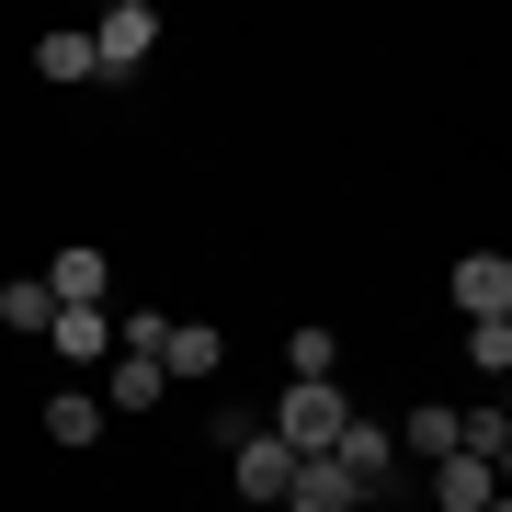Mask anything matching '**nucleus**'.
<instances>
[{"mask_svg": "<svg viewBox=\"0 0 512 512\" xmlns=\"http://www.w3.org/2000/svg\"><path fill=\"white\" fill-rule=\"evenodd\" d=\"M342 421H353V399H342V376H330V387H285V399L262 410V433H274L285 456H330Z\"/></svg>", "mask_w": 512, "mask_h": 512, "instance_id": "nucleus-1", "label": "nucleus"}, {"mask_svg": "<svg viewBox=\"0 0 512 512\" xmlns=\"http://www.w3.org/2000/svg\"><path fill=\"white\" fill-rule=\"evenodd\" d=\"M80 35H92V69H148V46H160V12H148V0H114L103 23H80Z\"/></svg>", "mask_w": 512, "mask_h": 512, "instance_id": "nucleus-2", "label": "nucleus"}, {"mask_svg": "<svg viewBox=\"0 0 512 512\" xmlns=\"http://www.w3.org/2000/svg\"><path fill=\"white\" fill-rule=\"evenodd\" d=\"M35 285L57 296V308H114V262L92 251V239H69V251H57V262H46Z\"/></svg>", "mask_w": 512, "mask_h": 512, "instance_id": "nucleus-3", "label": "nucleus"}, {"mask_svg": "<svg viewBox=\"0 0 512 512\" xmlns=\"http://www.w3.org/2000/svg\"><path fill=\"white\" fill-rule=\"evenodd\" d=\"M228 478H239V501H285V478H296V456H285L274 433H262V421H251V433L228 444Z\"/></svg>", "mask_w": 512, "mask_h": 512, "instance_id": "nucleus-4", "label": "nucleus"}, {"mask_svg": "<svg viewBox=\"0 0 512 512\" xmlns=\"http://www.w3.org/2000/svg\"><path fill=\"white\" fill-rule=\"evenodd\" d=\"M365 490H353V467L342 456H296V478H285V512H353Z\"/></svg>", "mask_w": 512, "mask_h": 512, "instance_id": "nucleus-5", "label": "nucleus"}, {"mask_svg": "<svg viewBox=\"0 0 512 512\" xmlns=\"http://www.w3.org/2000/svg\"><path fill=\"white\" fill-rule=\"evenodd\" d=\"M228 365V330H205V319H171V342H160V376L171 387H194V376H217Z\"/></svg>", "mask_w": 512, "mask_h": 512, "instance_id": "nucleus-6", "label": "nucleus"}, {"mask_svg": "<svg viewBox=\"0 0 512 512\" xmlns=\"http://www.w3.org/2000/svg\"><path fill=\"white\" fill-rule=\"evenodd\" d=\"M46 353H57V365H103V353H114V308H57L46 319Z\"/></svg>", "mask_w": 512, "mask_h": 512, "instance_id": "nucleus-7", "label": "nucleus"}, {"mask_svg": "<svg viewBox=\"0 0 512 512\" xmlns=\"http://www.w3.org/2000/svg\"><path fill=\"white\" fill-rule=\"evenodd\" d=\"M456 308H467V319H512V262H501V251H467V262H456Z\"/></svg>", "mask_w": 512, "mask_h": 512, "instance_id": "nucleus-8", "label": "nucleus"}, {"mask_svg": "<svg viewBox=\"0 0 512 512\" xmlns=\"http://www.w3.org/2000/svg\"><path fill=\"white\" fill-rule=\"evenodd\" d=\"M456 456H478L490 478L512 467V410H501V399H467V410H456Z\"/></svg>", "mask_w": 512, "mask_h": 512, "instance_id": "nucleus-9", "label": "nucleus"}, {"mask_svg": "<svg viewBox=\"0 0 512 512\" xmlns=\"http://www.w3.org/2000/svg\"><path fill=\"white\" fill-rule=\"evenodd\" d=\"M103 399H92V387H57V399H46V444H69V456H80V444H103Z\"/></svg>", "mask_w": 512, "mask_h": 512, "instance_id": "nucleus-10", "label": "nucleus"}, {"mask_svg": "<svg viewBox=\"0 0 512 512\" xmlns=\"http://www.w3.org/2000/svg\"><path fill=\"white\" fill-rule=\"evenodd\" d=\"M330 376H342V342H330L319 319H296L285 330V387H330Z\"/></svg>", "mask_w": 512, "mask_h": 512, "instance_id": "nucleus-11", "label": "nucleus"}, {"mask_svg": "<svg viewBox=\"0 0 512 512\" xmlns=\"http://www.w3.org/2000/svg\"><path fill=\"white\" fill-rule=\"evenodd\" d=\"M433 501H444V512H490V501H501V478L478 467V456H433Z\"/></svg>", "mask_w": 512, "mask_h": 512, "instance_id": "nucleus-12", "label": "nucleus"}, {"mask_svg": "<svg viewBox=\"0 0 512 512\" xmlns=\"http://www.w3.org/2000/svg\"><path fill=\"white\" fill-rule=\"evenodd\" d=\"M103 410H160L171 399V376H160V353H126V365H114V387H92Z\"/></svg>", "mask_w": 512, "mask_h": 512, "instance_id": "nucleus-13", "label": "nucleus"}, {"mask_svg": "<svg viewBox=\"0 0 512 512\" xmlns=\"http://www.w3.org/2000/svg\"><path fill=\"white\" fill-rule=\"evenodd\" d=\"M46 319H57V296H46L35 274H12V285H0V330H23V342H35Z\"/></svg>", "mask_w": 512, "mask_h": 512, "instance_id": "nucleus-14", "label": "nucleus"}, {"mask_svg": "<svg viewBox=\"0 0 512 512\" xmlns=\"http://www.w3.org/2000/svg\"><path fill=\"white\" fill-rule=\"evenodd\" d=\"M35 80H103L92 69V35H35Z\"/></svg>", "mask_w": 512, "mask_h": 512, "instance_id": "nucleus-15", "label": "nucleus"}, {"mask_svg": "<svg viewBox=\"0 0 512 512\" xmlns=\"http://www.w3.org/2000/svg\"><path fill=\"white\" fill-rule=\"evenodd\" d=\"M467 365L490 376V387L512 376V319H467Z\"/></svg>", "mask_w": 512, "mask_h": 512, "instance_id": "nucleus-16", "label": "nucleus"}, {"mask_svg": "<svg viewBox=\"0 0 512 512\" xmlns=\"http://www.w3.org/2000/svg\"><path fill=\"white\" fill-rule=\"evenodd\" d=\"M171 342V308H114V353H160Z\"/></svg>", "mask_w": 512, "mask_h": 512, "instance_id": "nucleus-17", "label": "nucleus"}, {"mask_svg": "<svg viewBox=\"0 0 512 512\" xmlns=\"http://www.w3.org/2000/svg\"><path fill=\"white\" fill-rule=\"evenodd\" d=\"M410 456H421V467L456 456V410H444V399H433V410H410Z\"/></svg>", "mask_w": 512, "mask_h": 512, "instance_id": "nucleus-18", "label": "nucleus"}, {"mask_svg": "<svg viewBox=\"0 0 512 512\" xmlns=\"http://www.w3.org/2000/svg\"><path fill=\"white\" fill-rule=\"evenodd\" d=\"M353 512H376V501H353Z\"/></svg>", "mask_w": 512, "mask_h": 512, "instance_id": "nucleus-19", "label": "nucleus"}]
</instances>
